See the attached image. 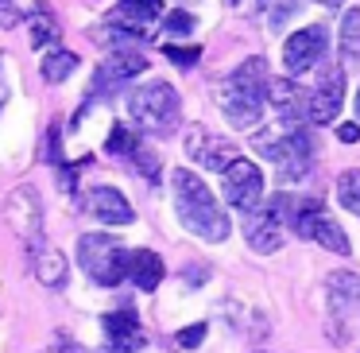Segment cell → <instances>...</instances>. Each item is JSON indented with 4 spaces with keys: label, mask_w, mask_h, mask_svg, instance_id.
Here are the masks:
<instances>
[{
    "label": "cell",
    "mask_w": 360,
    "mask_h": 353,
    "mask_svg": "<svg viewBox=\"0 0 360 353\" xmlns=\"http://www.w3.org/2000/svg\"><path fill=\"white\" fill-rule=\"evenodd\" d=\"M171 182H174V210H179L182 225L210 244L229 241L233 225H229V213L217 206V198L210 194V187H205L194 171H186V167L171 171Z\"/></svg>",
    "instance_id": "cell-1"
},
{
    "label": "cell",
    "mask_w": 360,
    "mask_h": 353,
    "mask_svg": "<svg viewBox=\"0 0 360 353\" xmlns=\"http://www.w3.org/2000/svg\"><path fill=\"white\" fill-rule=\"evenodd\" d=\"M252 148L279 167V179L283 182H302L306 175H310L314 144H310V132L302 128V120H298V117L279 113V125L259 128L256 140H252Z\"/></svg>",
    "instance_id": "cell-2"
},
{
    "label": "cell",
    "mask_w": 360,
    "mask_h": 353,
    "mask_svg": "<svg viewBox=\"0 0 360 353\" xmlns=\"http://www.w3.org/2000/svg\"><path fill=\"white\" fill-rule=\"evenodd\" d=\"M221 109L233 128H256L267 105V63L259 55L244 58L221 86Z\"/></svg>",
    "instance_id": "cell-3"
},
{
    "label": "cell",
    "mask_w": 360,
    "mask_h": 353,
    "mask_svg": "<svg viewBox=\"0 0 360 353\" xmlns=\"http://www.w3.org/2000/svg\"><path fill=\"white\" fill-rule=\"evenodd\" d=\"M267 206L275 210V218H279L283 225L302 233L306 241H318L321 249L337 252V256L349 252V237H345V229L326 213L321 198H298V194H287V190H283V194H275Z\"/></svg>",
    "instance_id": "cell-4"
},
{
    "label": "cell",
    "mask_w": 360,
    "mask_h": 353,
    "mask_svg": "<svg viewBox=\"0 0 360 353\" xmlns=\"http://www.w3.org/2000/svg\"><path fill=\"white\" fill-rule=\"evenodd\" d=\"M128 117L143 136H171L182 120V101L171 82H143L128 97Z\"/></svg>",
    "instance_id": "cell-5"
},
{
    "label": "cell",
    "mask_w": 360,
    "mask_h": 353,
    "mask_svg": "<svg viewBox=\"0 0 360 353\" xmlns=\"http://www.w3.org/2000/svg\"><path fill=\"white\" fill-rule=\"evenodd\" d=\"M78 264L86 268V275L101 287H117L124 280L128 268V249L109 233H86L78 241Z\"/></svg>",
    "instance_id": "cell-6"
},
{
    "label": "cell",
    "mask_w": 360,
    "mask_h": 353,
    "mask_svg": "<svg viewBox=\"0 0 360 353\" xmlns=\"http://www.w3.org/2000/svg\"><path fill=\"white\" fill-rule=\"evenodd\" d=\"M221 187H225V202L236 206V210L248 213L252 206H259L264 198V171H259L252 159L233 156L225 167H221Z\"/></svg>",
    "instance_id": "cell-7"
},
{
    "label": "cell",
    "mask_w": 360,
    "mask_h": 353,
    "mask_svg": "<svg viewBox=\"0 0 360 353\" xmlns=\"http://www.w3.org/2000/svg\"><path fill=\"white\" fill-rule=\"evenodd\" d=\"M329 51V32L321 24H310L302 27V32H295L287 39V47H283V70L290 74V78H298V74L314 70V66L326 58Z\"/></svg>",
    "instance_id": "cell-8"
},
{
    "label": "cell",
    "mask_w": 360,
    "mask_h": 353,
    "mask_svg": "<svg viewBox=\"0 0 360 353\" xmlns=\"http://www.w3.org/2000/svg\"><path fill=\"white\" fill-rule=\"evenodd\" d=\"M326 299H329L333 326L356 334V326H360V275L356 272H333L329 275V287H326Z\"/></svg>",
    "instance_id": "cell-9"
},
{
    "label": "cell",
    "mask_w": 360,
    "mask_h": 353,
    "mask_svg": "<svg viewBox=\"0 0 360 353\" xmlns=\"http://www.w3.org/2000/svg\"><path fill=\"white\" fill-rule=\"evenodd\" d=\"M4 218L8 225L24 237V244L39 241L43 237V202H39V190L35 187H16L4 202Z\"/></svg>",
    "instance_id": "cell-10"
},
{
    "label": "cell",
    "mask_w": 360,
    "mask_h": 353,
    "mask_svg": "<svg viewBox=\"0 0 360 353\" xmlns=\"http://www.w3.org/2000/svg\"><path fill=\"white\" fill-rule=\"evenodd\" d=\"M341 101H345V70L341 66H329L321 74L318 89L310 94V105H306V117L314 125H333L337 113H341Z\"/></svg>",
    "instance_id": "cell-11"
},
{
    "label": "cell",
    "mask_w": 360,
    "mask_h": 353,
    "mask_svg": "<svg viewBox=\"0 0 360 353\" xmlns=\"http://www.w3.org/2000/svg\"><path fill=\"white\" fill-rule=\"evenodd\" d=\"M148 70V58L143 55H136L132 47H112V55L105 58L101 66H97V94H112V89H120L124 82H132L136 74H143Z\"/></svg>",
    "instance_id": "cell-12"
},
{
    "label": "cell",
    "mask_w": 360,
    "mask_h": 353,
    "mask_svg": "<svg viewBox=\"0 0 360 353\" xmlns=\"http://www.w3.org/2000/svg\"><path fill=\"white\" fill-rule=\"evenodd\" d=\"M244 233H248L252 252H279L287 225L275 218L271 206H252V210H248V221H244Z\"/></svg>",
    "instance_id": "cell-13"
},
{
    "label": "cell",
    "mask_w": 360,
    "mask_h": 353,
    "mask_svg": "<svg viewBox=\"0 0 360 353\" xmlns=\"http://www.w3.org/2000/svg\"><path fill=\"white\" fill-rule=\"evenodd\" d=\"M186 156L194 159V163L210 167V171H221V167L236 156V144L213 136L210 128H190L186 132Z\"/></svg>",
    "instance_id": "cell-14"
},
{
    "label": "cell",
    "mask_w": 360,
    "mask_h": 353,
    "mask_svg": "<svg viewBox=\"0 0 360 353\" xmlns=\"http://www.w3.org/2000/svg\"><path fill=\"white\" fill-rule=\"evenodd\" d=\"M101 330H105V342H109V353H136L143 345V334H140V322H136L132 306L109 311L101 318Z\"/></svg>",
    "instance_id": "cell-15"
},
{
    "label": "cell",
    "mask_w": 360,
    "mask_h": 353,
    "mask_svg": "<svg viewBox=\"0 0 360 353\" xmlns=\"http://www.w3.org/2000/svg\"><path fill=\"white\" fill-rule=\"evenodd\" d=\"M32 249V268H35V280L43 283V287H63L66 275H70V264H66L63 249H55V244H47L39 237V241L27 244Z\"/></svg>",
    "instance_id": "cell-16"
},
{
    "label": "cell",
    "mask_w": 360,
    "mask_h": 353,
    "mask_svg": "<svg viewBox=\"0 0 360 353\" xmlns=\"http://www.w3.org/2000/svg\"><path fill=\"white\" fill-rule=\"evenodd\" d=\"M89 210H94L105 225H128V221L136 218L132 206H128V198L120 194V190H112V187H94L89 190Z\"/></svg>",
    "instance_id": "cell-17"
},
{
    "label": "cell",
    "mask_w": 360,
    "mask_h": 353,
    "mask_svg": "<svg viewBox=\"0 0 360 353\" xmlns=\"http://www.w3.org/2000/svg\"><path fill=\"white\" fill-rule=\"evenodd\" d=\"M124 275H132V283L140 291H155L159 280H163V260H159V252H151V249H136V252H128Z\"/></svg>",
    "instance_id": "cell-18"
},
{
    "label": "cell",
    "mask_w": 360,
    "mask_h": 353,
    "mask_svg": "<svg viewBox=\"0 0 360 353\" xmlns=\"http://www.w3.org/2000/svg\"><path fill=\"white\" fill-rule=\"evenodd\" d=\"M43 82H66L74 70H78V55L74 51H63V47H51L43 55Z\"/></svg>",
    "instance_id": "cell-19"
},
{
    "label": "cell",
    "mask_w": 360,
    "mask_h": 353,
    "mask_svg": "<svg viewBox=\"0 0 360 353\" xmlns=\"http://www.w3.org/2000/svg\"><path fill=\"white\" fill-rule=\"evenodd\" d=\"M120 20H128V24H155L159 16H163V0H120L117 8Z\"/></svg>",
    "instance_id": "cell-20"
},
{
    "label": "cell",
    "mask_w": 360,
    "mask_h": 353,
    "mask_svg": "<svg viewBox=\"0 0 360 353\" xmlns=\"http://www.w3.org/2000/svg\"><path fill=\"white\" fill-rule=\"evenodd\" d=\"M32 43L35 47H55L58 43V24L43 4H35V12H32Z\"/></svg>",
    "instance_id": "cell-21"
},
{
    "label": "cell",
    "mask_w": 360,
    "mask_h": 353,
    "mask_svg": "<svg viewBox=\"0 0 360 353\" xmlns=\"http://www.w3.org/2000/svg\"><path fill=\"white\" fill-rule=\"evenodd\" d=\"M341 58L345 63H356L360 58V8H352L341 20Z\"/></svg>",
    "instance_id": "cell-22"
},
{
    "label": "cell",
    "mask_w": 360,
    "mask_h": 353,
    "mask_svg": "<svg viewBox=\"0 0 360 353\" xmlns=\"http://www.w3.org/2000/svg\"><path fill=\"white\" fill-rule=\"evenodd\" d=\"M337 198H341L345 210L360 218V167L356 171H345L341 179H337Z\"/></svg>",
    "instance_id": "cell-23"
},
{
    "label": "cell",
    "mask_w": 360,
    "mask_h": 353,
    "mask_svg": "<svg viewBox=\"0 0 360 353\" xmlns=\"http://www.w3.org/2000/svg\"><path fill=\"white\" fill-rule=\"evenodd\" d=\"M128 159L140 167V175H148L151 182H159V156H155V148H148L143 140H136L132 151H128Z\"/></svg>",
    "instance_id": "cell-24"
},
{
    "label": "cell",
    "mask_w": 360,
    "mask_h": 353,
    "mask_svg": "<svg viewBox=\"0 0 360 353\" xmlns=\"http://www.w3.org/2000/svg\"><path fill=\"white\" fill-rule=\"evenodd\" d=\"M194 24H198V20L190 16L186 8H174L171 16L163 20V32H167V35H194Z\"/></svg>",
    "instance_id": "cell-25"
},
{
    "label": "cell",
    "mask_w": 360,
    "mask_h": 353,
    "mask_svg": "<svg viewBox=\"0 0 360 353\" xmlns=\"http://www.w3.org/2000/svg\"><path fill=\"white\" fill-rule=\"evenodd\" d=\"M136 140H140V136L128 132V125H117V128H112V136H109V151H112V156H128Z\"/></svg>",
    "instance_id": "cell-26"
},
{
    "label": "cell",
    "mask_w": 360,
    "mask_h": 353,
    "mask_svg": "<svg viewBox=\"0 0 360 353\" xmlns=\"http://www.w3.org/2000/svg\"><path fill=\"white\" fill-rule=\"evenodd\" d=\"M163 55L171 58V63H179V66H194L198 58H202V51L198 47H174L171 43V47H163Z\"/></svg>",
    "instance_id": "cell-27"
},
{
    "label": "cell",
    "mask_w": 360,
    "mask_h": 353,
    "mask_svg": "<svg viewBox=\"0 0 360 353\" xmlns=\"http://www.w3.org/2000/svg\"><path fill=\"white\" fill-rule=\"evenodd\" d=\"M202 337H205V322H198V326H186L179 334V345L182 349H194V345H202Z\"/></svg>",
    "instance_id": "cell-28"
},
{
    "label": "cell",
    "mask_w": 360,
    "mask_h": 353,
    "mask_svg": "<svg viewBox=\"0 0 360 353\" xmlns=\"http://www.w3.org/2000/svg\"><path fill=\"white\" fill-rule=\"evenodd\" d=\"M16 24H20L16 0H0V27H16Z\"/></svg>",
    "instance_id": "cell-29"
},
{
    "label": "cell",
    "mask_w": 360,
    "mask_h": 353,
    "mask_svg": "<svg viewBox=\"0 0 360 353\" xmlns=\"http://www.w3.org/2000/svg\"><path fill=\"white\" fill-rule=\"evenodd\" d=\"M337 136H341V144H356L360 140V125H341Z\"/></svg>",
    "instance_id": "cell-30"
},
{
    "label": "cell",
    "mask_w": 360,
    "mask_h": 353,
    "mask_svg": "<svg viewBox=\"0 0 360 353\" xmlns=\"http://www.w3.org/2000/svg\"><path fill=\"white\" fill-rule=\"evenodd\" d=\"M8 101V78H4V70H0V105Z\"/></svg>",
    "instance_id": "cell-31"
},
{
    "label": "cell",
    "mask_w": 360,
    "mask_h": 353,
    "mask_svg": "<svg viewBox=\"0 0 360 353\" xmlns=\"http://www.w3.org/2000/svg\"><path fill=\"white\" fill-rule=\"evenodd\" d=\"M321 4H329V8H337V4H341V0H321Z\"/></svg>",
    "instance_id": "cell-32"
},
{
    "label": "cell",
    "mask_w": 360,
    "mask_h": 353,
    "mask_svg": "<svg viewBox=\"0 0 360 353\" xmlns=\"http://www.w3.org/2000/svg\"><path fill=\"white\" fill-rule=\"evenodd\" d=\"M356 113H360V89H356Z\"/></svg>",
    "instance_id": "cell-33"
},
{
    "label": "cell",
    "mask_w": 360,
    "mask_h": 353,
    "mask_svg": "<svg viewBox=\"0 0 360 353\" xmlns=\"http://www.w3.org/2000/svg\"><path fill=\"white\" fill-rule=\"evenodd\" d=\"M233 4H236V0H233Z\"/></svg>",
    "instance_id": "cell-34"
}]
</instances>
